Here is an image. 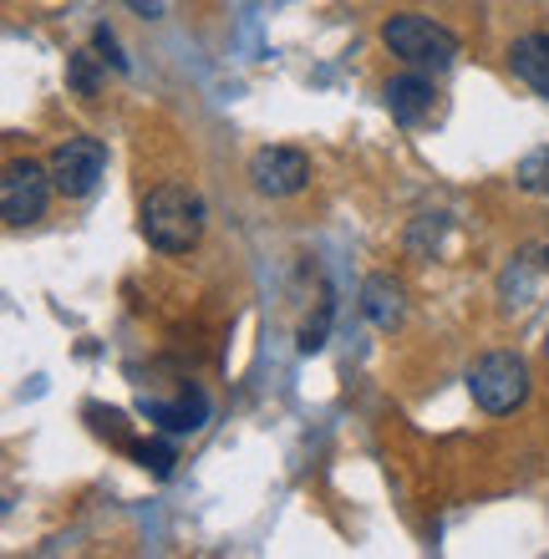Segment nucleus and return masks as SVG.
I'll list each match as a JSON object with an SVG mask.
<instances>
[{
	"label": "nucleus",
	"instance_id": "1",
	"mask_svg": "<svg viewBox=\"0 0 549 559\" xmlns=\"http://www.w3.org/2000/svg\"><path fill=\"white\" fill-rule=\"evenodd\" d=\"M204 219L208 209L189 183H158L143 199V239L164 254H183L204 239Z\"/></svg>",
	"mask_w": 549,
	"mask_h": 559
},
{
	"label": "nucleus",
	"instance_id": "2",
	"mask_svg": "<svg viewBox=\"0 0 549 559\" xmlns=\"http://www.w3.org/2000/svg\"><path fill=\"white\" fill-rule=\"evenodd\" d=\"M382 41L392 57L413 61V67H432V72H443V67H453L458 61V36L447 26H438V21H428V15H392L382 26Z\"/></svg>",
	"mask_w": 549,
	"mask_h": 559
},
{
	"label": "nucleus",
	"instance_id": "3",
	"mask_svg": "<svg viewBox=\"0 0 549 559\" xmlns=\"http://www.w3.org/2000/svg\"><path fill=\"white\" fill-rule=\"evenodd\" d=\"M468 392L489 417L514 413L524 397H529V367H524L514 352H489L478 356L474 371H468Z\"/></svg>",
	"mask_w": 549,
	"mask_h": 559
},
{
	"label": "nucleus",
	"instance_id": "4",
	"mask_svg": "<svg viewBox=\"0 0 549 559\" xmlns=\"http://www.w3.org/2000/svg\"><path fill=\"white\" fill-rule=\"evenodd\" d=\"M51 168H41V163L31 158H15L11 168H5V178H0V214H5V224L11 229H26V224H36L46 214V199H51Z\"/></svg>",
	"mask_w": 549,
	"mask_h": 559
},
{
	"label": "nucleus",
	"instance_id": "5",
	"mask_svg": "<svg viewBox=\"0 0 549 559\" xmlns=\"http://www.w3.org/2000/svg\"><path fill=\"white\" fill-rule=\"evenodd\" d=\"M46 168H51V183H57V193H67V199H82V193L97 189V178L107 174V147L97 143V138H67V143L51 147V158H46Z\"/></svg>",
	"mask_w": 549,
	"mask_h": 559
},
{
	"label": "nucleus",
	"instance_id": "6",
	"mask_svg": "<svg viewBox=\"0 0 549 559\" xmlns=\"http://www.w3.org/2000/svg\"><path fill=\"white\" fill-rule=\"evenodd\" d=\"M250 183L270 199H290L311 183V158L300 147H260L250 158Z\"/></svg>",
	"mask_w": 549,
	"mask_h": 559
},
{
	"label": "nucleus",
	"instance_id": "7",
	"mask_svg": "<svg viewBox=\"0 0 549 559\" xmlns=\"http://www.w3.org/2000/svg\"><path fill=\"white\" fill-rule=\"evenodd\" d=\"M382 103H386V112H392L402 128H417V122L432 118L438 92H432V82L422 72H402V76H392V82L382 87Z\"/></svg>",
	"mask_w": 549,
	"mask_h": 559
},
{
	"label": "nucleus",
	"instance_id": "8",
	"mask_svg": "<svg viewBox=\"0 0 549 559\" xmlns=\"http://www.w3.org/2000/svg\"><path fill=\"white\" fill-rule=\"evenodd\" d=\"M138 413L148 417V423H158L168 432V438H189V432H199V427L208 423V397L193 386V392H179L174 402H138Z\"/></svg>",
	"mask_w": 549,
	"mask_h": 559
},
{
	"label": "nucleus",
	"instance_id": "9",
	"mask_svg": "<svg viewBox=\"0 0 549 559\" xmlns=\"http://www.w3.org/2000/svg\"><path fill=\"white\" fill-rule=\"evenodd\" d=\"M509 72L549 103V36L545 31H529V36H520V41L509 46Z\"/></svg>",
	"mask_w": 549,
	"mask_h": 559
},
{
	"label": "nucleus",
	"instance_id": "10",
	"mask_svg": "<svg viewBox=\"0 0 549 559\" xmlns=\"http://www.w3.org/2000/svg\"><path fill=\"white\" fill-rule=\"evenodd\" d=\"M402 310H407V300H402V285L386 275H371L367 285H361V316H367L377 331H392V325H402Z\"/></svg>",
	"mask_w": 549,
	"mask_h": 559
},
{
	"label": "nucleus",
	"instance_id": "11",
	"mask_svg": "<svg viewBox=\"0 0 549 559\" xmlns=\"http://www.w3.org/2000/svg\"><path fill=\"white\" fill-rule=\"evenodd\" d=\"M514 183H520L524 193H539V199H549V147L524 153L520 168H514Z\"/></svg>",
	"mask_w": 549,
	"mask_h": 559
},
{
	"label": "nucleus",
	"instance_id": "12",
	"mask_svg": "<svg viewBox=\"0 0 549 559\" xmlns=\"http://www.w3.org/2000/svg\"><path fill=\"white\" fill-rule=\"evenodd\" d=\"M326 325H331V300H326L321 310H315V321L300 325V352H306V356L321 352V346H326Z\"/></svg>",
	"mask_w": 549,
	"mask_h": 559
},
{
	"label": "nucleus",
	"instance_id": "13",
	"mask_svg": "<svg viewBox=\"0 0 549 559\" xmlns=\"http://www.w3.org/2000/svg\"><path fill=\"white\" fill-rule=\"evenodd\" d=\"M67 76H72V87L82 92V97H92V92H97V67H92L87 51H76V57H72V72H67Z\"/></svg>",
	"mask_w": 549,
	"mask_h": 559
},
{
	"label": "nucleus",
	"instance_id": "14",
	"mask_svg": "<svg viewBox=\"0 0 549 559\" xmlns=\"http://www.w3.org/2000/svg\"><path fill=\"white\" fill-rule=\"evenodd\" d=\"M133 457L143 463V468H153V473L174 468V448H164V442H143V448H133Z\"/></svg>",
	"mask_w": 549,
	"mask_h": 559
},
{
	"label": "nucleus",
	"instance_id": "15",
	"mask_svg": "<svg viewBox=\"0 0 549 559\" xmlns=\"http://www.w3.org/2000/svg\"><path fill=\"white\" fill-rule=\"evenodd\" d=\"M97 51H103V61H112L118 72H128V57H118V41H112V31L97 26Z\"/></svg>",
	"mask_w": 549,
	"mask_h": 559
}]
</instances>
